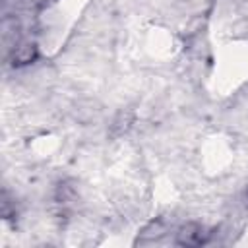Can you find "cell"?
Listing matches in <instances>:
<instances>
[{
    "mask_svg": "<svg viewBox=\"0 0 248 248\" xmlns=\"http://www.w3.org/2000/svg\"><path fill=\"white\" fill-rule=\"evenodd\" d=\"M213 234H215L213 229L196 221H186L176 229L174 242L180 246H203L213 238Z\"/></svg>",
    "mask_w": 248,
    "mask_h": 248,
    "instance_id": "1",
    "label": "cell"
},
{
    "mask_svg": "<svg viewBox=\"0 0 248 248\" xmlns=\"http://www.w3.org/2000/svg\"><path fill=\"white\" fill-rule=\"evenodd\" d=\"M39 60V45L31 39H19L10 48V62L14 68H25Z\"/></svg>",
    "mask_w": 248,
    "mask_h": 248,
    "instance_id": "2",
    "label": "cell"
},
{
    "mask_svg": "<svg viewBox=\"0 0 248 248\" xmlns=\"http://www.w3.org/2000/svg\"><path fill=\"white\" fill-rule=\"evenodd\" d=\"M169 232V225L163 219H153L149 221L138 234V244H151V242H159L165 234Z\"/></svg>",
    "mask_w": 248,
    "mask_h": 248,
    "instance_id": "3",
    "label": "cell"
},
{
    "mask_svg": "<svg viewBox=\"0 0 248 248\" xmlns=\"http://www.w3.org/2000/svg\"><path fill=\"white\" fill-rule=\"evenodd\" d=\"M132 124H134V114H132L130 110H120V112L112 118L110 126H108L110 138H114V140L122 138V136L132 128Z\"/></svg>",
    "mask_w": 248,
    "mask_h": 248,
    "instance_id": "4",
    "label": "cell"
},
{
    "mask_svg": "<svg viewBox=\"0 0 248 248\" xmlns=\"http://www.w3.org/2000/svg\"><path fill=\"white\" fill-rule=\"evenodd\" d=\"M76 200H78V188H76V184L72 180H64L54 188V202L58 205L66 207Z\"/></svg>",
    "mask_w": 248,
    "mask_h": 248,
    "instance_id": "5",
    "label": "cell"
},
{
    "mask_svg": "<svg viewBox=\"0 0 248 248\" xmlns=\"http://www.w3.org/2000/svg\"><path fill=\"white\" fill-rule=\"evenodd\" d=\"M246 198H248V188H246Z\"/></svg>",
    "mask_w": 248,
    "mask_h": 248,
    "instance_id": "6",
    "label": "cell"
}]
</instances>
